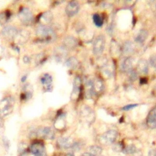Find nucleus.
Returning <instances> with one entry per match:
<instances>
[{"label":"nucleus","instance_id":"nucleus-1","mask_svg":"<svg viewBox=\"0 0 156 156\" xmlns=\"http://www.w3.org/2000/svg\"><path fill=\"white\" fill-rule=\"evenodd\" d=\"M36 33L39 37V40L42 43L52 42L56 38L54 30L47 25L40 24L37 27Z\"/></svg>","mask_w":156,"mask_h":156},{"label":"nucleus","instance_id":"nucleus-2","mask_svg":"<svg viewBox=\"0 0 156 156\" xmlns=\"http://www.w3.org/2000/svg\"><path fill=\"white\" fill-rule=\"evenodd\" d=\"M14 100L12 98L6 97L0 101V116L5 117L13 110Z\"/></svg>","mask_w":156,"mask_h":156},{"label":"nucleus","instance_id":"nucleus-3","mask_svg":"<svg viewBox=\"0 0 156 156\" xmlns=\"http://www.w3.org/2000/svg\"><path fill=\"white\" fill-rule=\"evenodd\" d=\"M18 17L21 23L24 25H31L34 22L33 13L27 7H23L20 10Z\"/></svg>","mask_w":156,"mask_h":156},{"label":"nucleus","instance_id":"nucleus-4","mask_svg":"<svg viewBox=\"0 0 156 156\" xmlns=\"http://www.w3.org/2000/svg\"><path fill=\"white\" fill-rule=\"evenodd\" d=\"M118 136V132L114 129L106 131L99 137V142L102 144L109 145L113 143Z\"/></svg>","mask_w":156,"mask_h":156},{"label":"nucleus","instance_id":"nucleus-5","mask_svg":"<svg viewBox=\"0 0 156 156\" xmlns=\"http://www.w3.org/2000/svg\"><path fill=\"white\" fill-rule=\"evenodd\" d=\"M105 38L103 35H98L94 41L93 51L94 55H101L105 48Z\"/></svg>","mask_w":156,"mask_h":156},{"label":"nucleus","instance_id":"nucleus-6","mask_svg":"<svg viewBox=\"0 0 156 156\" xmlns=\"http://www.w3.org/2000/svg\"><path fill=\"white\" fill-rule=\"evenodd\" d=\"M18 30L16 29V27L8 25L5 26L1 30V34L2 37L7 40H10L14 39L18 33Z\"/></svg>","mask_w":156,"mask_h":156},{"label":"nucleus","instance_id":"nucleus-7","mask_svg":"<svg viewBox=\"0 0 156 156\" xmlns=\"http://www.w3.org/2000/svg\"><path fill=\"white\" fill-rule=\"evenodd\" d=\"M29 151L34 156H46L44 145L41 142H35L29 147Z\"/></svg>","mask_w":156,"mask_h":156},{"label":"nucleus","instance_id":"nucleus-8","mask_svg":"<svg viewBox=\"0 0 156 156\" xmlns=\"http://www.w3.org/2000/svg\"><path fill=\"white\" fill-rule=\"evenodd\" d=\"M37 136L46 140H53L55 138V133L50 127H40L37 129Z\"/></svg>","mask_w":156,"mask_h":156},{"label":"nucleus","instance_id":"nucleus-9","mask_svg":"<svg viewBox=\"0 0 156 156\" xmlns=\"http://www.w3.org/2000/svg\"><path fill=\"white\" fill-rule=\"evenodd\" d=\"M30 33L29 31L24 29H21L18 31V33L14 38L15 42L18 44H23L26 43L29 39Z\"/></svg>","mask_w":156,"mask_h":156},{"label":"nucleus","instance_id":"nucleus-10","mask_svg":"<svg viewBox=\"0 0 156 156\" xmlns=\"http://www.w3.org/2000/svg\"><path fill=\"white\" fill-rule=\"evenodd\" d=\"M79 7L80 6L78 2L75 1L69 2L65 8V12L66 15L69 17L74 16L79 12Z\"/></svg>","mask_w":156,"mask_h":156},{"label":"nucleus","instance_id":"nucleus-11","mask_svg":"<svg viewBox=\"0 0 156 156\" xmlns=\"http://www.w3.org/2000/svg\"><path fill=\"white\" fill-rule=\"evenodd\" d=\"M146 123L149 127L151 129L156 128V107L153 108L148 113Z\"/></svg>","mask_w":156,"mask_h":156},{"label":"nucleus","instance_id":"nucleus-12","mask_svg":"<svg viewBox=\"0 0 156 156\" xmlns=\"http://www.w3.org/2000/svg\"><path fill=\"white\" fill-rule=\"evenodd\" d=\"M40 82L44 86V88L46 89V91H50L51 90L52 77L49 74H44L40 78Z\"/></svg>","mask_w":156,"mask_h":156},{"label":"nucleus","instance_id":"nucleus-13","mask_svg":"<svg viewBox=\"0 0 156 156\" xmlns=\"http://www.w3.org/2000/svg\"><path fill=\"white\" fill-rule=\"evenodd\" d=\"M132 67H133L132 58L128 57L125 59H124L121 64V69L123 72L129 73L131 70H132Z\"/></svg>","mask_w":156,"mask_h":156},{"label":"nucleus","instance_id":"nucleus-14","mask_svg":"<svg viewBox=\"0 0 156 156\" xmlns=\"http://www.w3.org/2000/svg\"><path fill=\"white\" fill-rule=\"evenodd\" d=\"M72 144V140L69 137H61L57 140V145L62 149L70 148Z\"/></svg>","mask_w":156,"mask_h":156},{"label":"nucleus","instance_id":"nucleus-15","mask_svg":"<svg viewBox=\"0 0 156 156\" xmlns=\"http://www.w3.org/2000/svg\"><path fill=\"white\" fill-rule=\"evenodd\" d=\"M77 44L76 38L72 36H68L63 40V47L66 49H73L76 46Z\"/></svg>","mask_w":156,"mask_h":156},{"label":"nucleus","instance_id":"nucleus-16","mask_svg":"<svg viewBox=\"0 0 156 156\" xmlns=\"http://www.w3.org/2000/svg\"><path fill=\"white\" fill-rule=\"evenodd\" d=\"M81 85V82L80 79L79 77H75L74 80V83H73V89L72 93L71 94V97L72 99H76L79 93V90H80V87Z\"/></svg>","mask_w":156,"mask_h":156},{"label":"nucleus","instance_id":"nucleus-17","mask_svg":"<svg viewBox=\"0 0 156 156\" xmlns=\"http://www.w3.org/2000/svg\"><path fill=\"white\" fill-rule=\"evenodd\" d=\"M65 115L63 113H62L58 115V116L56 118L54 122V127L57 130H62L65 126Z\"/></svg>","mask_w":156,"mask_h":156},{"label":"nucleus","instance_id":"nucleus-18","mask_svg":"<svg viewBox=\"0 0 156 156\" xmlns=\"http://www.w3.org/2000/svg\"><path fill=\"white\" fill-rule=\"evenodd\" d=\"M52 18H53L52 13L49 11H47L44 12L42 15H40L39 21H40L41 24L46 25L47 24L49 23L52 21Z\"/></svg>","mask_w":156,"mask_h":156},{"label":"nucleus","instance_id":"nucleus-19","mask_svg":"<svg viewBox=\"0 0 156 156\" xmlns=\"http://www.w3.org/2000/svg\"><path fill=\"white\" fill-rule=\"evenodd\" d=\"M137 69L139 72L143 74H147L149 71L148 63L146 60L141 59L138 61L137 64Z\"/></svg>","mask_w":156,"mask_h":156},{"label":"nucleus","instance_id":"nucleus-20","mask_svg":"<svg viewBox=\"0 0 156 156\" xmlns=\"http://www.w3.org/2000/svg\"><path fill=\"white\" fill-rule=\"evenodd\" d=\"M148 37V32L145 29H141L136 34L135 40L136 42L139 43H143L145 41Z\"/></svg>","mask_w":156,"mask_h":156},{"label":"nucleus","instance_id":"nucleus-21","mask_svg":"<svg viewBox=\"0 0 156 156\" xmlns=\"http://www.w3.org/2000/svg\"><path fill=\"white\" fill-rule=\"evenodd\" d=\"M122 49L124 54H129L133 52L135 49V45L131 41H126L124 43Z\"/></svg>","mask_w":156,"mask_h":156},{"label":"nucleus","instance_id":"nucleus-22","mask_svg":"<svg viewBox=\"0 0 156 156\" xmlns=\"http://www.w3.org/2000/svg\"><path fill=\"white\" fill-rule=\"evenodd\" d=\"M65 65L68 68L74 69L77 68L79 65V62L76 57H71L66 60Z\"/></svg>","mask_w":156,"mask_h":156},{"label":"nucleus","instance_id":"nucleus-23","mask_svg":"<svg viewBox=\"0 0 156 156\" xmlns=\"http://www.w3.org/2000/svg\"><path fill=\"white\" fill-rule=\"evenodd\" d=\"M104 88V85L102 82L99 79H96L93 81V90L94 93H99Z\"/></svg>","mask_w":156,"mask_h":156},{"label":"nucleus","instance_id":"nucleus-24","mask_svg":"<svg viewBox=\"0 0 156 156\" xmlns=\"http://www.w3.org/2000/svg\"><path fill=\"white\" fill-rule=\"evenodd\" d=\"M32 97V91L30 90L29 85H26L24 88L23 93L21 94V98L23 100L30 99Z\"/></svg>","mask_w":156,"mask_h":156},{"label":"nucleus","instance_id":"nucleus-25","mask_svg":"<svg viewBox=\"0 0 156 156\" xmlns=\"http://www.w3.org/2000/svg\"><path fill=\"white\" fill-rule=\"evenodd\" d=\"M11 13L9 10L2 12L0 13V25L4 24L10 18Z\"/></svg>","mask_w":156,"mask_h":156},{"label":"nucleus","instance_id":"nucleus-26","mask_svg":"<svg viewBox=\"0 0 156 156\" xmlns=\"http://www.w3.org/2000/svg\"><path fill=\"white\" fill-rule=\"evenodd\" d=\"M88 152L95 155V156H100L102 151V149L98 146H91L88 147Z\"/></svg>","mask_w":156,"mask_h":156},{"label":"nucleus","instance_id":"nucleus-27","mask_svg":"<svg viewBox=\"0 0 156 156\" xmlns=\"http://www.w3.org/2000/svg\"><path fill=\"white\" fill-rule=\"evenodd\" d=\"M65 54L66 48H65L64 47H59L56 48L54 52L55 57L58 60H61L65 55Z\"/></svg>","mask_w":156,"mask_h":156},{"label":"nucleus","instance_id":"nucleus-28","mask_svg":"<svg viewBox=\"0 0 156 156\" xmlns=\"http://www.w3.org/2000/svg\"><path fill=\"white\" fill-rule=\"evenodd\" d=\"M138 150L135 147V146L131 144V145L127 146L126 147L124 146L122 152L126 154H134Z\"/></svg>","mask_w":156,"mask_h":156},{"label":"nucleus","instance_id":"nucleus-29","mask_svg":"<svg viewBox=\"0 0 156 156\" xmlns=\"http://www.w3.org/2000/svg\"><path fill=\"white\" fill-rule=\"evenodd\" d=\"M80 114H81V117H82L83 118H84L87 120L91 119L92 112H91V109H90L89 108L85 107L81 111Z\"/></svg>","mask_w":156,"mask_h":156},{"label":"nucleus","instance_id":"nucleus-30","mask_svg":"<svg viewBox=\"0 0 156 156\" xmlns=\"http://www.w3.org/2000/svg\"><path fill=\"white\" fill-rule=\"evenodd\" d=\"M93 20L94 24L98 27H101L103 24V20L99 14H94L93 16Z\"/></svg>","mask_w":156,"mask_h":156},{"label":"nucleus","instance_id":"nucleus-31","mask_svg":"<svg viewBox=\"0 0 156 156\" xmlns=\"http://www.w3.org/2000/svg\"><path fill=\"white\" fill-rule=\"evenodd\" d=\"M82 144L81 143L74 142V143H73V144H71L70 149H71L72 152H74V151L78 152L79 151H80L82 149Z\"/></svg>","mask_w":156,"mask_h":156},{"label":"nucleus","instance_id":"nucleus-32","mask_svg":"<svg viewBox=\"0 0 156 156\" xmlns=\"http://www.w3.org/2000/svg\"><path fill=\"white\" fill-rule=\"evenodd\" d=\"M45 59V56L44 53H39L36 55L35 57V63L37 65L41 64Z\"/></svg>","mask_w":156,"mask_h":156},{"label":"nucleus","instance_id":"nucleus-33","mask_svg":"<svg viewBox=\"0 0 156 156\" xmlns=\"http://www.w3.org/2000/svg\"><path fill=\"white\" fill-rule=\"evenodd\" d=\"M124 146L121 143H118L113 145L112 147V149L115 152H122Z\"/></svg>","mask_w":156,"mask_h":156},{"label":"nucleus","instance_id":"nucleus-34","mask_svg":"<svg viewBox=\"0 0 156 156\" xmlns=\"http://www.w3.org/2000/svg\"><path fill=\"white\" fill-rule=\"evenodd\" d=\"M28 150V147H27V145L25 143H20L18 146V154L19 153H21L23 151H27Z\"/></svg>","mask_w":156,"mask_h":156},{"label":"nucleus","instance_id":"nucleus-35","mask_svg":"<svg viewBox=\"0 0 156 156\" xmlns=\"http://www.w3.org/2000/svg\"><path fill=\"white\" fill-rule=\"evenodd\" d=\"M2 143H3V145L4 146V147L7 149V150H9L10 147V141L9 140V139L4 136L2 137Z\"/></svg>","mask_w":156,"mask_h":156},{"label":"nucleus","instance_id":"nucleus-36","mask_svg":"<svg viewBox=\"0 0 156 156\" xmlns=\"http://www.w3.org/2000/svg\"><path fill=\"white\" fill-rule=\"evenodd\" d=\"M149 64L152 67L156 68V55H152L149 58Z\"/></svg>","mask_w":156,"mask_h":156},{"label":"nucleus","instance_id":"nucleus-37","mask_svg":"<svg viewBox=\"0 0 156 156\" xmlns=\"http://www.w3.org/2000/svg\"><path fill=\"white\" fill-rule=\"evenodd\" d=\"M138 105V104H132L127 105L123 107L122 108V110H125V111H127V110H131V109H132V108H135V107H137Z\"/></svg>","mask_w":156,"mask_h":156},{"label":"nucleus","instance_id":"nucleus-38","mask_svg":"<svg viewBox=\"0 0 156 156\" xmlns=\"http://www.w3.org/2000/svg\"><path fill=\"white\" fill-rule=\"evenodd\" d=\"M129 77L132 80H135L137 78V73L135 70H131L129 73Z\"/></svg>","mask_w":156,"mask_h":156},{"label":"nucleus","instance_id":"nucleus-39","mask_svg":"<svg viewBox=\"0 0 156 156\" xmlns=\"http://www.w3.org/2000/svg\"><path fill=\"white\" fill-rule=\"evenodd\" d=\"M23 60L24 63H26V64H27V63H30V57H28V56H27V55L24 56V57H23Z\"/></svg>","mask_w":156,"mask_h":156},{"label":"nucleus","instance_id":"nucleus-40","mask_svg":"<svg viewBox=\"0 0 156 156\" xmlns=\"http://www.w3.org/2000/svg\"><path fill=\"white\" fill-rule=\"evenodd\" d=\"M148 156H156V151L152 149L148 152Z\"/></svg>","mask_w":156,"mask_h":156},{"label":"nucleus","instance_id":"nucleus-41","mask_svg":"<svg viewBox=\"0 0 156 156\" xmlns=\"http://www.w3.org/2000/svg\"><path fill=\"white\" fill-rule=\"evenodd\" d=\"M18 154H19L18 156H29V151H28V150H27V151H23L21 153H19Z\"/></svg>","mask_w":156,"mask_h":156},{"label":"nucleus","instance_id":"nucleus-42","mask_svg":"<svg viewBox=\"0 0 156 156\" xmlns=\"http://www.w3.org/2000/svg\"><path fill=\"white\" fill-rule=\"evenodd\" d=\"M27 76L26 74L23 75V76L21 77V81L22 82H25L26 80V79H27Z\"/></svg>","mask_w":156,"mask_h":156},{"label":"nucleus","instance_id":"nucleus-43","mask_svg":"<svg viewBox=\"0 0 156 156\" xmlns=\"http://www.w3.org/2000/svg\"><path fill=\"white\" fill-rule=\"evenodd\" d=\"M4 127V121L1 117H0V129H2Z\"/></svg>","mask_w":156,"mask_h":156},{"label":"nucleus","instance_id":"nucleus-44","mask_svg":"<svg viewBox=\"0 0 156 156\" xmlns=\"http://www.w3.org/2000/svg\"><path fill=\"white\" fill-rule=\"evenodd\" d=\"M82 156H95V155H94L89 152H85L82 155Z\"/></svg>","mask_w":156,"mask_h":156},{"label":"nucleus","instance_id":"nucleus-45","mask_svg":"<svg viewBox=\"0 0 156 156\" xmlns=\"http://www.w3.org/2000/svg\"><path fill=\"white\" fill-rule=\"evenodd\" d=\"M65 156H74V154H73V152H71L67 153V154L65 155Z\"/></svg>","mask_w":156,"mask_h":156},{"label":"nucleus","instance_id":"nucleus-46","mask_svg":"<svg viewBox=\"0 0 156 156\" xmlns=\"http://www.w3.org/2000/svg\"><path fill=\"white\" fill-rule=\"evenodd\" d=\"M100 156H101V155H100Z\"/></svg>","mask_w":156,"mask_h":156}]
</instances>
